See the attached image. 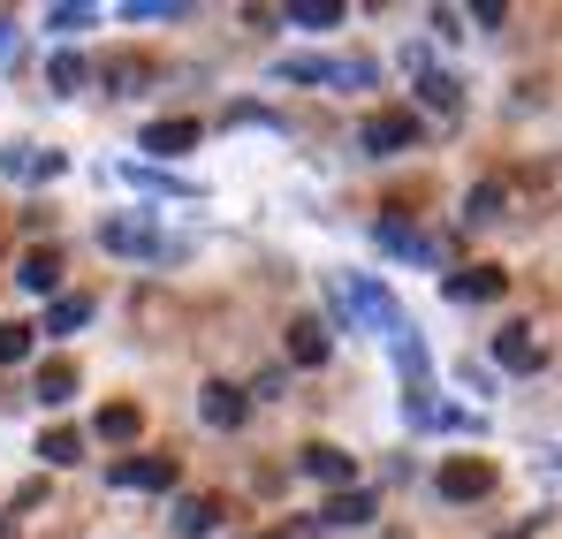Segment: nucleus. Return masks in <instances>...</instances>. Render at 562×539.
I'll return each mask as SVG.
<instances>
[{
  "mask_svg": "<svg viewBox=\"0 0 562 539\" xmlns=\"http://www.w3.org/2000/svg\"><path fill=\"white\" fill-rule=\"evenodd\" d=\"M327 312L342 327H380V335H403V304L395 289L373 281V273H327Z\"/></svg>",
  "mask_w": 562,
  "mask_h": 539,
  "instance_id": "1",
  "label": "nucleus"
},
{
  "mask_svg": "<svg viewBox=\"0 0 562 539\" xmlns=\"http://www.w3.org/2000/svg\"><path fill=\"white\" fill-rule=\"evenodd\" d=\"M418 137H426V122L411 114V106H380L358 122V153L366 160H395V153H418Z\"/></svg>",
  "mask_w": 562,
  "mask_h": 539,
  "instance_id": "2",
  "label": "nucleus"
},
{
  "mask_svg": "<svg viewBox=\"0 0 562 539\" xmlns=\"http://www.w3.org/2000/svg\"><path fill=\"white\" fill-rule=\"evenodd\" d=\"M99 251H114V259H168V236H160L153 213H114V221H99Z\"/></svg>",
  "mask_w": 562,
  "mask_h": 539,
  "instance_id": "3",
  "label": "nucleus"
},
{
  "mask_svg": "<svg viewBox=\"0 0 562 539\" xmlns=\"http://www.w3.org/2000/svg\"><path fill=\"white\" fill-rule=\"evenodd\" d=\"M176 479H183L176 456H122V463H106V486H122V494H176Z\"/></svg>",
  "mask_w": 562,
  "mask_h": 539,
  "instance_id": "4",
  "label": "nucleus"
},
{
  "mask_svg": "<svg viewBox=\"0 0 562 539\" xmlns=\"http://www.w3.org/2000/svg\"><path fill=\"white\" fill-rule=\"evenodd\" d=\"M281 77L289 85H373V61H327V54H289L281 61Z\"/></svg>",
  "mask_w": 562,
  "mask_h": 539,
  "instance_id": "5",
  "label": "nucleus"
},
{
  "mask_svg": "<svg viewBox=\"0 0 562 539\" xmlns=\"http://www.w3.org/2000/svg\"><path fill=\"white\" fill-rule=\"evenodd\" d=\"M296 471H304V479H319V486H335V494H350V486H358V456L335 449V441H312V449L296 456Z\"/></svg>",
  "mask_w": 562,
  "mask_h": 539,
  "instance_id": "6",
  "label": "nucleus"
},
{
  "mask_svg": "<svg viewBox=\"0 0 562 539\" xmlns=\"http://www.w3.org/2000/svg\"><path fill=\"white\" fill-rule=\"evenodd\" d=\"M434 486H441L449 502H486V494H494V463H486V456H449Z\"/></svg>",
  "mask_w": 562,
  "mask_h": 539,
  "instance_id": "7",
  "label": "nucleus"
},
{
  "mask_svg": "<svg viewBox=\"0 0 562 539\" xmlns=\"http://www.w3.org/2000/svg\"><path fill=\"white\" fill-rule=\"evenodd\" d=\"M494 364H502V372H540V364H548V343H540L525 319H509V327L494 335Z\"/></svg>",
  "mask_w": 562,
  "mask_h": 539,
  "instance_id": "8",
  "label": "nucleus"
},
{
  "mask_svg": "<svg viewBox=\"0 0 562 539\" xmlns=\"http://www.w3.org/2000/svg\"><path fill=\"white\" fill-rule=\"evenodd\" d=\"M380 244H387V251H403V259H418V267H441V244H434V236H418V228L403 221V205H387V213H380Z\"/></svg>",
  "mask_w": 562,
  "mask_h": 539,
  "instance_id": "9",
  "label": "nucleus"
},
{
  "mask_svg": "<svg viewBox=\"0 0 562 539\" xmlns=\"http://www.w3.org/2000/svg\"><path fill=\"white\" fill-rule=\"evenodd\" d=\"M198 418L236 434V426L251 418V395H244V388H228V380H205V388H198Z\"/></svg>",
  "mask_w": 562,
  "mask_h": 539,
  "instance_id": "10",
  "label": "nucleus"
},
{
  "mask_svg": "<svg viewBox=\"0 0 562 539\" xmlns=\"http://www.w3.org/2000/svg\"><path fill=\"white\" fill-rule=\"evenodd\" d=\"M441 289H449V304H494V296H509V273L502 267H457Z\"/></svg>",
  "mask_w": 562,
  "mask_h": 539,
  "instance_id": "11",
  "label": "nucleus"
},
{
  "mask_svg": "<svg viewBox=\"0 0 562 539\" xmlns=\"http://www.w3.org/2000/svg\"><path fill=\"white\" fill-rule=\"evenodd\" d=\"M61 168H69V160H61L54 145H8V153H0V176H15V182H54Z\"/></svg>",
  "mask_w": 562,
  "mask_h": 539,
  "instance_id": "12",
  "label": "nucleus"
},
{
  "mask_svg": "<svg viewBox=\"0 0 562 539\" xmlns=\"http://www.w3.org/2000/svg\"><path fill=\"white\" fill-rule=\"evenodd\" d=\"M281 350H289V364H304V372H319V364L335 358V343H327V319H289V335H281Z\"/></svg>",
  "mask_w": 562,
  "mask_h": 539,
  "instance_id": "13",
  "label": "nucleus"
},
{
  "mask_svg": "<svg viewBox=\"0 0 562 539\" xmlns=\"http://www.w3.org/2000/svg\"><path fill=\"white\" fill-rule=\"evenodd\" d=\"M350 525H373V494H366V486H350V494H335L319 517H304V532H350Z\"/></svg>",
  "mask_w": 562,
  "mask_h": 539,
  "instance_id": "14",
  "label": "nucleus"
},
{
  "mask_svg": "<svg viewBox=\"0 0 562 539\" xmlns=\"http://www.w3.org/2000/svg\"><path fill=\"white\" fill-rule=\"evenodd\" d=\"M168 517H176V539H213L228 509H221V494H183V502H176Z\"/></svg>",
  "mask_w": 562,
  "mask_h": 539,
  "instance_id": "15",
  "label": "nucleus"
},
{
  "mask_svg": "<svg viewBox=\"0 0 562 539\" xmlns=\"http://www.w3.org/2000/svg\"><path fill=\"white\" fill-rule=\"evenodd\" d=\"M99 85H106V99H137L145 85H160V69H153L145 54H114V61L99 69Z\"/></svg>",
  "mask_w": 562,
  "mask_h": 539,
  "instance_id": "16",
  "label": "nucleus"
},
{
  "mask_svg": "<svg viewBox=\"0 0 562 539\" xmlns=\"http://www.w3.org/2000/svg\"><path fill=\"white\" fill-rule=\"evenodd\" d=\"M15 289H31V296L61 289V251H54V244H46V251H23V259H15Z\"/></svg>",
  "mask_w": 562,
  "mask_h": 539,
  "instance_id": "17",
  "label": "nucleus"
},
{
  "mask_svg": "<svg viewBox=\"0 0 562 539\" xmlns=\"http://www.w3.org/2000/svg\"><path fill=\"white\" fill-rule=\"evenodd\" d=\"M31 395L46 403V411H61L69 395H77V364L69 358H54V364H38V380H31Z\"/></svg>",
  "mask_w": 562,
  "mask_h": 539,
  "instance_id": "18",
  "label": "nucleus"
},
{
  "mask_svg": "<svg viewBox=\"0 0 562 539\" xmlns=\"http://www.w3.org/2000/svg\"><path fill=\"white\" fill-rule=\"evenodd\" d=\"M46 85H54V99H77V91L92 85V61H85V54H69V46H61V54H54V61H46Z\"/></svg>",
  "mask_w": 562,
  "mask_h": 539,
  "instance_id": "19",
  "label": "nucleus"
},
{
  "mask_svg": "<svg viewBox=\"0 0 562 539\" xmlns=\"http://www.w3.org/2000/svg\"><path fill=\"white\" fill-rule=\"evenodd\" d=\"M92 434L99 441H137V434H145V411H137V403H106L92 418Z\"/></svg>",
  "mask_w": 562,
  "mask_h": 539,
  "instance_id": "20",
  "label": "nucleus"
},
{
  "mask_svg": "<svg viewBox=\"0 0 562 539\" xmlns=\"http://www.w3.org/2000/svg\"><path fill=\"white\" fill-rule=\"evenodd\" d=\"M281 23H296V31H335V23H342V0H289Z\"/></svg>",
  "mask_w": 562,
  "mask_h": 539,
  "instance_id": "21",
  "label": "nucleus"
},
{
  "mask_svg": "<svg viewBox=\"0 0 562 539\" xmlns=\"http://www.w3.org/2000/svg\"><path fill=\"white\" fill-rule=\"evenodd\" d=\"M198 137H205L198 122H153V130H145V153H190Z\"/></svg>",
  "mask_w": 562,
  "mask_h": 539,
  "instance_id": "22",
  "label": "nucleus"
},
{
  "mask_svg": "<svg viewBox=\"0 0 562 539\" xmlns=\"http://www.w3.org/2000/svg\"><path fill=\"white\" fill-rule=\"evenodd\" d=\"M418 99H426L434 114H457V106H464V91H457V77H441V69H418Z\"/></svg>",
  "mask_w": 562,
  "mask_h": 539,
  "instance_id": "23",
  "label": "nucleus"
},
{
  "mask_svg": "<svg viewBox=\"0 0 562 539\" xmlns=\"http://www.w3.org/2000/svg\"><path fill=\"white\" fill-rule=\"evenodd\" d=\"M387 343H395V364H403V380H411V388H418V380L434 372V358H426V343H418V327H403V335H387Z\"/></svg>",
  "mask_w": 562,
  "mask_h": 539,
  "instance_id": "24",
  "label": "nucleus"
},
{
  "mask_svg": "<svg viewBox=\"0 0 562 539\" xmlns=\"http://www.w3.org/2000/svg\"><path fill=\"white\" fill-rule=\"evenodd\" d=\"M38 456H46V471H69V463H85V434H69V426H54V434L38 441Z\"/></svg>",
  "mask_w": 562,
  "mask_h": 539,
  "instance_id": "25",
  "label": "nucleus"
},
{
  "mask_svg": "<svg viewBox=\"0 0 562 539\" xmlns=\"http://www.w3.org/2000/svg\"><path fill=\"white\" fill-rule=\"evenodd\" d=\"M502 205H509V190H502V182H479V190L464 198V221L486 228V221H502Z\"/></svg>",
  "mask_w": 562,
  "mask_h": 539,
  "instance_id": "26",
  "label": "nucleus"
},
{
  "mask_svg": "<svg viewBox=\"0 0 562 539\" xmlns=\"http://www.w3.org/2000/svg\"><path fill=\"white\" fill-rule=\"evenodd\" d=\"M92 319V296H54V312H46V335H77Z\"/></svg>",
  "mask_w": 562,
  "mask_h": 539,
  "instance_id": "27",
  "label": "nucleus"
},
{
  "mask_svg": "<svg viewBox=\"0 0 562 539\" xmlns=\"http://www.w3.org/2000/svg\"><path fill=\"white\" fill-rule=\"evenodd\" d=\"M122 176L137 182V190H168V198H198V182H183V176H168V168H122Z\"/></svg>",
  "mask_w": 562,
  "mask_h": 539,
  "instance_id": "28",
  "label": "nucleus"
},
{
  "mask_svg": "<svg viewBox=\"0 0 562 539\" xmlns=\"http://www.w3.org/2000/svg\"><path fill=\"white\" fill-rule=\"evenodd\" d=\"M122 15H130V23H183L190 8H183V0H130Z\"/></svg>",
  "mask_w": 562,
  "mask_h": 539,
  "instance_id": "29",
  "label": "nucleus"
},
{
  "mask_svg": "<svg viewBox=\"0 0 562 539\" xmlns=\"http://www.w3.org/2000/svg\"><path fill=\"white\" fill-rule=\"evenodd\" d=\"M99 23V8H46V31L54 38H77V31H92Z\"/></svg>",
  "mask_w": 562,
  "mask_h": 539,
  "instance_id": "30",
  "label": "nucleus"
},
{
  "mask_svg": "<svg viewBox=\"0 0 562 539\" xmlns=\"http://www.w3.org/2000/svg\"><path fill=\"white\" fill-rule=\"evenodd\" d=\"M31 343H38V327L8 319V327H0V364H23V358H31Z\"/></svg>",
  "mask_w": 562,
  "mask_h": 539,
  "instance_id": "31",
  "label": "nucleus"
},
{
  "mask_svg": "<svg viewBox=\"0 0 562 539\" xmlns=\"http://www.w3.org/2000/svg\"><path fill=\"white\" fill-rule=\"evenodd\" d=\"M434 411H441V403H434V388L418 380V388L403 395V418H411V426H434Z\"/></svg>",
  "mask_w": 562,
  "mask_h": 539,
  "instance_id": "32",
  "label": "nucleus"
},
{
  "mask_svg": "<svg viewBox=\"0 0 562 539\" xmlns=\"http://www.w3.org/2000/svg\"><path fill=\"white\" fill-rule=\"evenodd\" d=\"M228 122H236V130H274V114H267V106H228Z\"/></svg>",
  "mask_w": 562,
  "mask_h": 539,
  "instance_id": "33",
  "label": "nucleus"
},
{
  "mask_svg": "<svg viewBox=\"0 0 562 539\" xmlns=\"http://www.w3.org/2000/svg\"><path fill=\"white\" fill-rule=\"evenodd\" d=\"M15 54V15H0V61Z\"/></svg>",
  "mask_w": 562,
  "mask_h": 539,
  "instance_id": "34",
  "label": "nucleus"
},
{
  "mask_svg": "<svg viewBox=\"0 0 562 539\" xmlns=\"http://www.w3.org/2000/svg\"><path fill=\"white\" fill-rule=\"evenodd\" d=\"M0 539H15V525H8V517H0Z\"/></svg>",
  "mask_w": 562,
  "mask_h": 539,
  "instance_id": "35",
  "label": "nucleus"
},
{
  "mask_svg": "<svg viewBox=\"0 0 562 539\" xmlns=\"http://www.w3.org/2000/svg\"><path fill=\"white\" fill-rule=\"evenodd\" d=\"M259 539H289V532H259Z\"/></svg>",
  "mask_w": 562,
  "mask_h": 539,
  "instance_id": "36",
  "label": "nucleus"
}]
</instances>
